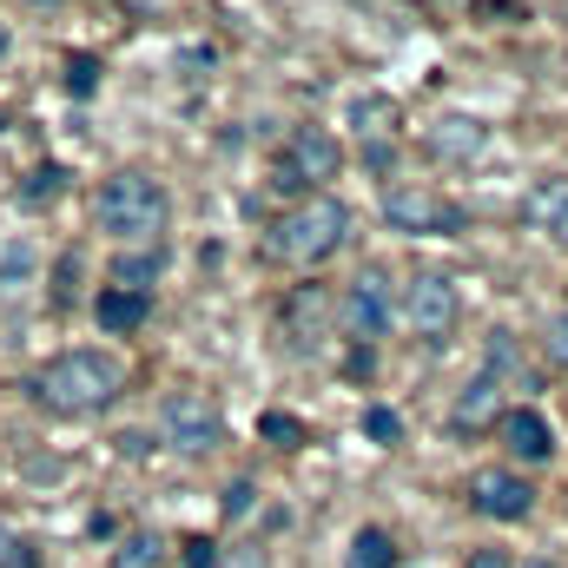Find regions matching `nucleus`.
I'll use <instances>...</instances> for the list:
<instances>
[{
    "instance_id": "nucleus-1",
    "label": "nucleus",
    "mask_w": 568,
    "mask_h": 568,
    "mask_svg": "<svg viewBox=\"0 0 568 568\" xmlns=\"http://www.w3.org/2000/svg\"><path fill=\"white\" fill-rule=\"evenodd\" d=\"M120 390H126V371L106 351H60L53 364L33 371V404L53 417H100Z\"/></svg>"
},
{
    "instance_id": "nucleus-2",
    "label": "nucleus",
    "mask_w": 568,
    "mask_h": 568,
    "mask_svg": "<svg viewBox=\"0 0 568 568\" xmlns=\"http://www.w3.org/2000/svg\"><path fill=\"white\" fill-rule=\"evenodd\" d=\"M93 225L120 245H159V232L172 225V199L152 172H113L100 192H93Z\"/></svg>"
},
{
    "instance_id": "nucleus-3",
    "label": "nucleus",
    "mask_w": 568,
    "mask_h": 568,
    "mask_svg": "<svg viewBox=\"0 0 568 568\" xmlns=\"http://www.w3.org/2000/svg\"><path fill=\"white\" fill-rule=\"evenodd\" d=\"M344 239H351V212H344L331 192H311V199H297L278 225H272V258L311 272V265L337 258V252H344Z\"/></svg>"
},
{
    "instance_id": "nucleus-4",
    "label": "nucleus",
    "mask_w": 568,
    "mask_h": 568,
    "mask_svg": "<svg viewBox=\"0 0 568 568\" xmlns=\"http://www.w3.org/2000/svg\"><path fill=\"white\" fill-rule=\"evenodd\" d=\"M337 165H344V145L331 140L324 126H297L291 140H284L278 165H272V185H284V192H317V185H331L337 179Z\"/></svg>"
},
{
    "instance_id": "nucleus-5",
    "label": "nucleus",
    "mask_w": 568,
    "mask_h": 568,
    "mask_svg": "<svg viewBox=\"0 0 568 568\" xmlns=\"http://www.w3.org/2000/svg\"><path fill=\"white\" fill-rule=\"evenodd\" d=\"M456 317H463V291H456L449 272H417V278L404 284V324L424 344H443L456 331Z\"/></svg>"
},
{
    "instance_id": "nucleus-6",
    "label": "nucleus",
    "mask_w": 568,
    "mask_h": 568,
    "mask_svg": "<svg viewBox=\"0 0 568 568\" xmlns=\"http://www.w3.org/2000/svg\"><path fill=\"white\" fill-rule=\"evenodd\" d=\"M384 219L410 239H456L463 232V212L449 199H436L429 185H390L384 192Z\"/></svg>"
},
{
    "instance_id": "nucleus-7",
    "label": "nucleus",
    "mask_w": 568,
    "mask_h": 568,
    "mask_svg": "<svg viewBox=\"0 0 568 568\" xmlns=\"http://www.w3.org/2000/svg\"><path fill=\"white\" fill-rule=\"evenodd\" d=\"M159 429H165L172 449L199 456V449H212V443L225 436V417H219V404H212L205 390H172V397L159 404Z\"/></svg>"
},
{
    "instance_id": "nucleus-8",
    "label": "nucleus",
    "mask_w": 568,
    "mask_h": 568,
    "mask_svg": "<svg viewBox=\"0 0 568 568\" xmlns=\"http://www.w3.org/2000/svg\"><path fill=\"white\" fill-rule=\"evenodd\" d=\"M337 317H344V337H357V344L384 337V331H390V317H397V304H390V278H384L377 265H364L357 278L344 284Z\"/></svg>"
},
{
    "instance_id": "nucleus-9",
    "label": "nucleus",
    "mask_w": 568,
    "mask_h": 568,
    "mask_svg": "<svg viewBox=\"0 0 568 568\" xmlns=\"http://www.w3.org/2000/svg\"><path fill=\"white\" fill-rule=\"evenodd\" d=\"M469 509L489 516V523H523L536 509V489L523 469H476L469 476Z\"/></svg>"
},
{
    "instance_id": "nucleus-10",
    "label": "nucleus",
    "mask_w": 568,
    "mask_h": 568,
    "mask_svg": "<svg viewBox=\"0 0 568 568\" xmlns=\"http://www.w3.org/2000/svg\"><path fill=\"white\" fill-rule=\"evenodd\" d=\"M503 449H509L516 463H529V469H536V463H549V456H556V429H549V417H542L536 404H523V410H509V417H503Z\"/></svg>"
},
{
    "instance_id": "nucleus-11",
    "label": "nucleus",
    "mask_w": 568,
    "mask_h": 568,
    "mask_svg": "<svg viewBox=\"0 0 568 568\" xmlns=\"http://www.w3.org/2000/svg\"><path fill=\"white\" fill-rule=\"evenodd\" d=\"M496 417H503V384H496V377L463 384V397L449 404V429H456V436H476V429L496 424Z\"/></svg>"
},
{
    "instance_id": "nucleus-12",
    "label": "nucleus",
    "mask_w": 568,
    "mask_h": 568,
    "mask_svg": "<svg viewBox=\"0 0 568 568\" xmlns=\"http://www.w3.org/2000/svg\"><path fill=\"white\" fill-rule=\"evenodd\" d=\"M523 219H529L536 232H549V239H562L568 245V179H542V185H529V192H523Z\"/></svg>"
},
{
    "instance_id": "nucleus-13",
    "label": "nucleus",
    "mask_w": 568,
    "mask_h": 568,
    "mask_svg": "<svg viewBox=\"0 0 568 568\" xmlns=\"http://www.w3.org/2000/svg\"><path fill=\"white\" fill-rule=\"evenodd\" d=\"M93 317H100V331L126 337V331H140L145 317H152V297H145V291H126V284H106V291L93 297Z\"/></svg>"
},
{
    "instance_id": "nucleus-14",
    "label": "nucleus",
    "mask_w": 568,
    "mask_h": 568,
    "mask_svg": "<svg viewBox=\"0 0 568 568\" xmlns=\"http://www.w3.org/2000/svg\"><path fill=\"white\" fill-rule=\"evenodd\" d=\"M344 568H397V542L384 529H357L344 549Z\"/></svg>"
},
{
    "instance_id": "nucleus-15",
    "label": "nucleus",
    "mask_w": 568,
    "mask_h": 568,
    "mask_svg": "<svg viewBox=\"0 0 568 568\" xmlns=\"http://www.w3.org/2000/svg\"><path fill=\"white\" fill-rule=\"evenodd\" d=\"M159 265H165V258H159V245H152V252H126V258L113 265V284H126V291H145V284L159 278Z\"/></svg>"
},
{
    "instance_id": "nucleus-16",
    "label": "nucleus",
    "mask_w": 568,
    "mask_h": 568,
    "mask_svg": "<svg viewBox=\"0 0 568 568\" xmlns=\"http://www.w3.org/2000/svg\"><path fill=\"white\" fill-rule=\"evenodd\" d=\"M159 556H165V549H159V536H126V542H120V556H113V568H159Z\"/></svg>"
},
{
    "instance_id": "nucleus-17",
    "label": "nucleus",
    "mask_w": 568,
    "mask_h": 568,
    "mask_svg": "<svg viewBox=\"0 0 568 568\" xmlns=\"http://www.w3.org/2000/svg\"><path fill=\"white\" fill-rule=\"evenodd\" d=\"M429 140L443 145V152H476V145H483V133H476V120H443Z\"/></svg>"
},
{
    "instance_id": "nucleus-18",
    "label": "nucleus",
    "mask_w": 568,
    "mask_h": 568,
    "mask_svg": "<svg viewBox=\"0 0 568 568\" xmlns=\"http://www.w3.org/2000/svg\"><path fill=\"white\" fill-rule=\"evenodd\" d=\"M364 436H371V443H397V436H404V417H397L390 404H371V410H364Z\"/></svg>"
},
{
    "instance_id": "nucleus-19",
    "label": "nucleus",
    "mask_w": 568,
    "mask_h": 568,
    "mask_svg": "<svg viewBox=\"0 0 568 568\" xmlns=\"http://www.w3.org/2000/svg\"><path fill=\"white\" fill-rule=\"evenodd\" d=\"M0 568H40L33 542H27L20 529H7V523H0Z\"/></svg>"
},
{
    "instance_id": "nucleus-20",
    "label": "nucleus",
    "mask_w": 568,
    "mask_h": 568,
    "mask_svg": "<svg viewBox=\"0 0 568 568\" xmlns=\"http://www.w3.org/2000/svg\"><path fill=\"white\" fill-rule=\"evenodd\" d=\"M258 429H265L272 443H284V449H297V443H304V424H297V417H284V410H272Z\"/></svg>"
},
{
    "instance_id": "nucleus-21",
    "label": "nucleus",
    "mask_w": 568,
    "mask_h": 568,
    "mask_svg": "<svg viewBox=\"0 0 568 568\" xmlns=\"http://www.w3.org/2000/svg\"><path fill=\"white\" fill-rule=\"evenodd\" d=\"M351 120H357V133H384L390 106H384V100H357V106H351Z\"/></svg>"
},
{
    "instance_id": "nucleus-22",
    "label": "nucleus",
    "mask_w": 568,
    "mask_h": 568,
    "mask_svg": "<svg viewBox=\"0 0 568 568\" xmlns=\"http://www.w3.org/2000/svg\"><path fill=\"white\" fill-rule=\"evenodd\" d=\"M549 357L568 364V311H562V317H549Z\"/></svg>"
},
{
    "instance_id": "nucleus-23",
    "label": "nucleus",
    "mask_w": 568,
    "mask_h": 568,
    "mask_svg": "<svg viewBox=\"0 0 568 568\" xmlns=\"http://www.w3.org/2000/svg\"><path fill=\"white\" fill-rule=\"evenodd\" d=\"M67 87H73V93H93V60H73V67H67Z\"/></svg>"
},
{
    "instance_id": "nucleus-24",
    "label": "nucleus",
    "mask_w": 568,
    "mask_h": 568,
    "mask_svg": "<svg viewBox=\"0 0 568 568\" xmlns=\"http://www.w3.org/2000/svg\"><path fill=\"white\" fill-rule=\"evenodd\" d=\"M60 192V172L47 165V172H33V185H27V199H53Z\"/></svg>"
},
{
    "instance_id": "nucleus-25",
    "label": "nucleus",
    "mask_w": 568,
    "mask_h": 568,
    "mask_svg": "<svg viewBox=\"0 0 568 568\" xmlns=\"http://www.w3.org/2000/svg\"><path fill=\"white\" fill-rule=\"evenodd\" d=\"M245 509H252V483H232L225 489V516H245Z\"/></svg>"
},
{
    "instance_id": "nucleus-26",
    "label": "nucleus",
    "mask_w": 568,
    "mask_h": 568,
    "mask_svg": "<svg viewBox=\"0 0 568 568\" xmlns=\"http://www.w3.org/2000/svg\"><path fill=\"white\" fill-rule=\"evenodd\" d=\"M463 568H516V562H509L503 549H476V556H469V562H463Z\"/></svg>"
},
{
    "instance_id": "nucleus-27",
    "label": "nucleus",
    "mask_w": 568,
    "mask_h": 568,
    "mask_svg": "<svg viewBox=\"0 0 568 568\" xmlns=\"http://www.w3.org/2000/svg\"><path fill=\"white\" fill-rule=\"evenodd\" d=\"M219 556H212V542H185V568H212Z\"/></svg>"
},
{
    "instance_id": "nucleus-28",
    "label": "nucleus",
    "mask_w": 568,
    "mask_h": 568,
    "mask_svg": "<svg viewBox=\"0 0 568 568\" xmlns=\"http://www.w3.org/2000/svg\"><path fill=\"white\" fill-rule=\"evenodd\" d=\"M529 568H556V562H529Z\"/></svg>"
},
{
    "instance_id": "nucleus-29",
    "label": "nucleus",
    "mask_w": 568,
    "mask_h": 568,
    "mask_svg": "<svg viewBox=\"0 0 568 568\" xmlns=\"http://www.w3.org/2000/svg\"><path fill=\"white\" fill-rule=\"evenodd\" d=\"M0 47H7V33H0Z\"/></svg>"
}]
</instances>
